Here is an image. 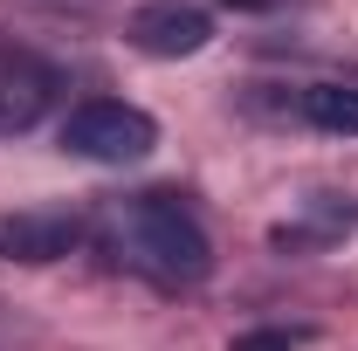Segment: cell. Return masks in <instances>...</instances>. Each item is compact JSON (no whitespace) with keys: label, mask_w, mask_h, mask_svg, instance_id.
I'll return each instance as SVG.
<instances>
[{"label":"cell","mask_w":358,"mask_h":351,"mask_svg":"<svg viewBox=\"0 0 358 351\" xmlns=\"http://www.w3.org/2000/svg\"><path fill=\"white\" fill-rule=\"evenodd\" d=\"M96 234L124 268L152 275L159 289H186L214 268V241L179 207V193H117L96 207Z\"/></svg>","instance_id":"cell-1"},{"label":"cell","mask_w":358,"mask_h":351,"mask_svg":"<svg viewBox=\"0 0 358 351\" xmlns=\"http://www.w3.org/2000/svg\"><path fill=\"white\" fill-rule=\"evenodd\" d=\"M159 145V124L138 110V103H110V96H90L62 117V152L96 159V166H131Z\"/></svg>","instance_id":"cell-2"},{"label":"cell","mask_w":358,"mask_h":351,"mask_svg":"<svg viewBox=\"0 0 358 351\" xmlns=\"http://www.w3.org/2000/svg\"><path fill=\"white\" fill-rule=\"evenodd\" d=\"M48 103H55V69L28 48L0 42V138L35 131L48 117Z\"/></svg>","instance_id":"cell-3"},{"label":"cell","mask_w":358,"mask_h":351,"mask_svg":"<svg viewBox=\"0 0 358 351\" xmlns=\"http://www.w3.org/2000/svg\"><path fill=\"white\" fill-rule=\"evenodd\" d=\"M83 241V220L69 207H14L0 214V255L7 262H62Z\"/></svg>","instance_id":"cell-4"},{"label":"cell","mask_w":358,"mask_h":351,"mask_svg":"<svg viewBox=\"0 0 358 351\" xmlns=\"http://www.w3.org/2000/svg\"><path fill=\"white\" fill-rule=\"evenodd\" d=\"M145 55H200V48L214 42V14L207 7H193V0H152V7H138L131 28H124Z\"/></svg>","instance_id":"cell-5"},{"label":"cell","mask_w":358,"mask_h":351,"mask_svg":"<svg viewBox=\"0 0 358 351\" xmlns=\"http://www.w3.org/2000/svg\"><path fill=\"white\" fill-rule=\"evenodd\" d=\"M352 220H358V214L345 207V200H324V193H317L310 214H303V220H282L268 241H275V248H331V241H338Z\"/></svg>","instance_id":"cell-6"},{"label":"cell","mask_w":358,"mask_h":351,"mask_svg":"<svg viewBox=\"0 0 358 351\" xmlns=\"http://www.w3.org/2000/svg\"><path fill=\"white\" fill-rule=\"evenodd\" d=\"M296 110H303V124H317L331 138H358V89L345 83H310L296 96Z\"/></svg>","instance_id":"cell-7"},{"label":"cell","mask_w":358,"mask_h":351,"mask_svg":"<svg viewBox=\"0 0 358 351\" xmlns=\"http://www.w3.org/2000/svg\"><path fill=\"white\" fill-rule=\"evenodd\" d=\"M303 345V331H241L227 351H296Z\"/></svg>","instance_id":"cell-8"},{"label":"cell","mask_w":358,"mask_h":351,"mask_svg":"<svg viewBox=\"0 0 358 351\" xmlns=\"http://www.w3.org/2000/svg\"><path fill=\"white\" fill-rule=\"evenodd\" d=\"M227 7H268V0H227Z\"/></svg>","instance_id":"cell-9"}]
</instances>
